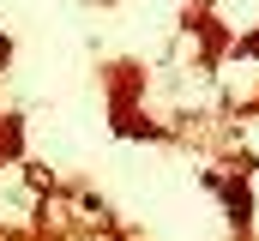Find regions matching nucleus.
Wrapping results in <instances>:
<instances>
[{"label": "nucleus", "instance_id": "1", "mask_svg": "<svg viewBox=\"0 0 259 241\" xmlns=\"http://www.w3.org/2000/svg\"><path fill=\"white\" fill-rule=\"evenodd\" d=\"M217 187H223V199H229V223L247 229V223H253V193H247L241 181H217Z\"/></svg>", "mask_w": 259, "mask_h": 241}, {"label": "nucleus", "instance_id": "2", "mask_svg": "<svg viewBox=\"0 0 259 241\" xmlns=\"http://www.w3.org/2000/svg\"><path fill=\"white\" fill-rule=\"evenodd\" d=\"M0 60H6V36H0Z\"/></svg>", "mask_w": 259, "mask_h": 241}]
</instances>
